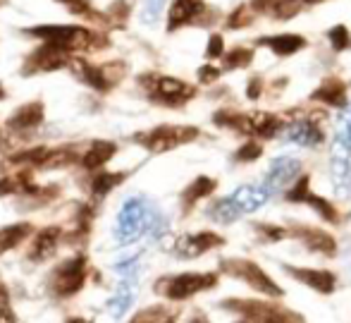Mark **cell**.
I'll use <instances>...</instances> for the list:
<instances>
[{
	"instance_id": "obj_1",
	"label": "cell",
	"mask_w": 351,
	"mask_h": 323,
	"mask_svg": "<svg viewBox=\"0 0 351 323\" xmlns=\"http://www.w3.org/2000/svg\"><path fill=\"white\" fill-rule=\"evenodd\" d=\"M333 180L339 196L351 192V118L344 120L333 144Z\"/></svg>"
},
{
	"instance_id": "obj_2",
	"label": "cell",
	"mask_w": 351,
	"mask_h": 323,
	"mask_svg": "<svg viewBox=\"0 0 351 323\" xmlns=\"http://www.w3.org/2000/svg\"><path fill=\"white\" fill-rule=\"evenodd\" d=\"M155 216L148 214V204L141 199H131L129 204H125L120 214V220H117V242L120 244H129L134 242L136 237H141L144 230L151 228V220Z\"/></svg>"
},
{
	"instance_id": "obj_3",
	"label": "cell",
	"mask_w": 351,
	"mask_h": 323,
	"mask_svg": "<svg viewBox=\"0 0 351 323\" xmlns=\"http://www.w3.org/2000/svg\"><path fill=\"white\" fill-rule=\"evenodd\" d=\"M218 283V278L213 273H182V276L163 278L158 283V292L170 300H187V297L203 292L208 287H213Z\"/></svg>"
},
{
	"instance_id": "obj_4",
	"label": "cell",
	"mask_w": 351,
	"mask_h": 323,
	"mask_svg": "<svg viewBox=\"0 0 351 323\" xmlns=\"http://www.w3.org/2000/svg\"><path fill=\"white\" fill-rule=\"evenodd\" d=\"M225 309L237 311L246 321H301V316L289 314V309H282V307H275L270 302L258 300H230L225 302Z\"/></svg>"
},
{
	"instance_id": "obj_5",
	"label": "cell",
	"mask_w": 351,
	"mask_h": 323,
	"mask_svg": "<svg viewBox=\"0 0 351 323\" xmlns=\"http://www.w3.org/2000/svg\"><path fill=\"white\" fill-rule=\"evenodd\" d=\"M222 268H225L230 276L234 278H242V281H246L248 285L253 287V290L263 292V295L268 297H282V287L277 285L275 281H270V278L265 276V271H263L261 266H256L253 261H242V259H230V261L222 263Z\"/></svg>"
},
{
	"instance_id": "obj_6",
	"label": "cell",
	"mask_w": 351,
	"mask_h": 323,
	"mask_svg": "<svg viewBox=\"0 0 351 323\" xmlns=\"http://www.w3.org/2000/svg\"><path fill=\"white\" fill-rule=\"evenodd\" d=\"M198 137L196 127H158L146 134H139V144H144L151 151H170V148L187 144Z\"/></svg>"
},
{
	"instance_id": "obj_7",
	"label": "cell",
	"mask_w": 351,
	"mask_h": 323,
	"mask_svg": "<svg viewBox=\"0 0 351 323\" xmlns=\"http://www.w3.org/2000/svg\"><path fill=\"white\" fill-rule=\"evenodd\" d=\"M299 172H301V163L296 161V158L280 156V158L272 161L265 180H263V187H265L270 194L272 192H282V190H287L296 177H299Z\"/></svg>"
},
{
	"instance_id": "obj_8",
	"label": "cell",
	"mask_w": 351,
	"mask_h": 323,
	"mask_svg": "<svg viewBox=\"0 0 351 323\" xmlns=\"http://www.w3.org/2000/svg\"><path fill=\"white\" fill-rule=\"evenodd\" d=\"M285 137H287V142H294V144H299V146L313 148V146H320V144H323V129L318 127V122L296 118L285 127Z\"/></svg>"
},
{
	"instance_id": "obj_9",
	"label": "cell",
	"mask_w": 351,
	"mask_h": 323,
	"mask_svg": "<svg viewBox=\"0 0 351 323\" xmlns=\"http://www.w3.org/2000/svg\"><path fill=\"white\" fill-rule=\"evenodd\" d=\"M84 257H75L70 259V261H65L60 268H57V285L55 290L60 292V295H75L77 290L81 287V283H84Z\"/></svg>"
},
{
	"instance_id": "obj_10",
	"label": "cell",
	"mask_w": 351,
	"mask_h": 323,
	"mask_svg": "<svg viewBox=\"0 0 351 323\" xmlns=\"http://www.w3.org/2000/svg\"><path fill=\"white\" fill-rule=\"evenodd\" d=\"M285 271L291 278L301 281L304 285H309L311 290L320 292V295H330L337 285V278L330 271H313V268H294V266H285Z\"/></svg>"
},
{
	"instance_id": "obj_11",
	"label": "cell",
	"mask_w": 351,
	"mask_h": 323,
	"mask_svg": "<svg viewBox=\"0 0 351 323\" xmlns=\"http://www.w3.org/2000/svg\"><path fill=\"white\" fill-rule=\"evenodd\" d=\"M220 244H225V240L218 237V235L213 233H198V235H184L182 240L177 242V254L179 257H198V254L208 252V249L213 247H220Z\"/></svg>"
},
{
	"instance_id": "obj_12",
	"label": "cell",
	"mask_w": 351,
	"mask_h": 323,
	"mask_svg": "<svg viewBox=\"0 0 351 323\" xmlns=\"http://www.w3.org/2000/svg\"><path fill=\"white\" fill-rule=\"evenodd\" d=\"M268 196H270V192H268L265 187L246 185V187H239L230 199H232V204L239 209V214H253V211H258L263 204H265Z\"/></svg>"
},
{
	"instance_id": "obj_13",
	"label": "cell",
	"mask_w": 351,
	"mask_h": 323,
	"mask_svg": "<svg viewBox=\"0 0 351 323\" xmlns=\"http://www.w3.org/2000/svg\"><path fill=\"white\" fill-rule=\"evenodd\" d=\"M153 96L155 99H163V101H184V99H192L194 89L189 84H184L182 79H172V77H160L155 79L153 84Z\"/></svg>"
},
{
	"instance_id": "obj_14",
	"label": "cell",
	"mask_w": 351,
	"mask_h": 323,
	"mask_svg": "<svg viewBox=\"0 0 351 323\" xmlns=\"http://www.w3.org/2000/svg\"><path fill=\"white\" fill-rule=\"evenodd\" d=\"M311 101H315V103H328V105H337V108H344V105H347V89H344V84L339 79L330 77V79H325L323 84H320L318 89L313 91Z\"/></svg>"
},
{
	"instance_id": "obj_15",
	"label": "cell",
	"mask_w": 351,
	"mask_h": 323,
	"mask_svg": "<svg viewBox=\"0 0 351 323\" xmlns=\"http://www.w3.org/2000/svg\"><path fill=\"white\" fill-rule=\"evenodd\" d=\"M301 233L299 237L304 240V244L311 249V252H318V254H325V257H333L337 252V244H335L333 235H328L325 230H315V228H301L296 230Z\"/></svg>"
},
{
	"instance_id": "obj_16",
	"label": "cell",
	"mask_w": 351,
	"mask_h": 323,
	"mask_svg": "<svg viewBox=\"0 0 351 323\" xmlns=\"http://www.w3.org/2000/svg\"><path fill=\"white\" fill-rule=\"evenodd\" d=\"M261 46H268L270 51H275L277 55H294L296 51L306 46V38L299 34H277V36L261 38Z\"/></svg>"
},
{
	"instance_id": "obj_17",
	"label": "cell",
	"mask_w": 351,
	"mask_h": 323,
	"mask_svg": "<svg viewBox=\"0 0 351 323\" xmlns=\"http://www.w3.org/2000/svg\"><path fill=\"white\" fill-rule=\"evenodd\" d=\"M201 12H203V5L198 0H174L172 10H170V29L192 22Z\"/></svg>"
},
{
	"instance_id": "obj_18",
	"label": "cell",
	"mask_w": 351,
	"mask_h": 323,
	"mask_svg": "<svg viewBox=\"0 0 351 323\" xmlns=\"http://www.w3.org/2000/svg\"><path fill=\"white\" fill-rule=\"evenodd\" d=\"M213 190H216V180H211V177H196V180H194L192 185H189L187 190H184V194H182L184 209L194 206L198 199H203V196L211 194Z\"/></svg>"
},
{
	"instance_id": "obj_19",
	"label": "cell",
	"mask_w": 351,
	"mask_h": 323,
	"mask_svg": "<svg viewBox=\"0 0 351 323\" xmlns=\"http://www.w3.org/2000/svg\"><path fill=\"white\" fill-rule=\"evenodd\" d=\"M43 120V105L41 103H29L24 108H19L17 113L10 118V127H34Z\"/></svg>"
},
{
	"instance_id": "obj_20",
	"label": "cell",
	"mask_w": 351,
	"mask_h": 323,
	"mask_svg": "<svg viewBox=\"0 0 351 323\" xmlns=\"http://www.w3.org/2000/svg\"><path fill=\"white\" fill-rule=\"evenodd\" d=\"M113 153H115V144H110V142H99V144H94V148H91L89 153L84 156V168H99V166H103L105 161H110L113 158Z\"/></svg>"
},
{
	"instance_id": "obj_21",
	"label": "cell",
	"mask_w": 351,
	"mask_h": 323,
	"mask_svg": "<svg viewBox=\"0 0 351 323\" xmlns=\"http://www.w3.org/2000/svg\"><path fill=\"white\" fill-rule=\"evenodd\" d=\"M55 244H57V230L51 228V230H43L41 235L36 237L34 242V249H31V259H46L55 252Z\"/></svg>"
},
{
	"instance_id": "obj_22",
	"label": "cell",
	"mask_w": 351,
	"mask_h": 323,
	"mask_svg": "<svg viewBox=\"0 0 351 323\" xmlns=\"http://www.w3.org/2000/svg\"><path fill=\"white\" fill-rule=\"evenodd\" d=\"M239 209L232 204V199L227 196V199H218L216 204L211 206V218L218 220V223L227 225V223H234V220L239 218Z\"/></svg>"
},
{
	"instance_id": "obj_23",
	"label": "cell",
	"mask_w": 351,
	"mask_h": 323,
	"mask_svg": "<svg viewBox=\"0 0 351 323\" xmlns=\"http://www.w3.org/2000/svg\"><path fill=\"white\" fill-rule=\"evenodd\" d=\"M31 230V225L22 223V225H10V228L0 230V254L8 252V249H12L14 244H19L24 240V235Z\"/></svg>"
},
{
	"instance_id": "obj_24",
	"label": "cell",
	"mask_w": 351,
	"mask_h": 323,
	"mask_svg": "<svg viewBox=\"0 0 351 323\" xmlns=\"http://www.w3.org/2000/svg\"><path fill=\"white\" fill-rule=\"evenodd\" d=\"M304 204H309L311 209H315V211H318V216H323V218L330 220V223H337V220H339L337 209H335L330 201H325L323 196H315L313 192H309V196L304 199Z\"/></svg>"
},
{
	"instance_id": "obj_25",
	"label": "cell",
	"mask_w": 351,
	"mask_h": 323,
	"mask_svg": "<svg viewBox=\"0 0 351 323\" xmlns=\"http://www.w3.org/2000/svg\"><path fill=\"white\" fill-rule=\"evenodd\" d=\"M222 60H225V67L227 70H237V67H246L248 62L253 60V51L251 48H232L230 53H227L225 57H222Z\"/></svg>"
},
{
	"instance_id": "obj_26",
	"label": "cell",
	"mask_w": 351,
	"mask_h": 323,
	"mask_svg": "<svg viewBox=\"0 0 351 323\" xmlns=\"http://www.w3.org/2000/svg\"><path fill=\"white\" fill-rule=\"evenodd\" d=\"M253 17H256V10H253L251 5H242V8H237L230 14V19H227V27H230V29L248 27V24L253 22Z\"/></svg>"
},
{
	"instance_id": "obj_27",
	"label": "cell",
	"mask_w": 351,
	"mask_h": 323,
	"mask_svg": "<svg viewBox=\"0 0 351 323\" xmlns=\"http://www.w3.org/2000/svg\"><path fill=\"white\" fill-rule=\"evenodd\" d=\"M328 38H330V43H333L335 51H347V48L351 46V34L344 24H337V27L330 29Z\"/></svg>"
},
{
	"instance_id": "obj_28",
	"label": "cell",
	"mask_w": 351,
	"mask_h": 323,
	"mask_svg": "<svg viewBox=\"0 0 351 323\" xmlns=\"http://www.w3.org/2000/svg\"><path fill=\"white\" fill-rule=\"evenodd\" d=\"M120 182H122V175H110V172H105V175H99L94 180V194L101 199V196H105L115 185H120Z\"/></svg>"
},
{
	"instance_id": "obj_29",
	"label": "cell",
	"mask_w": 351,
	"mask_h": 323,
	"mask_svg": "<svg viewBox=\"0 0 351 323\" xmlns=\"http://www.w3.org/2000/svg\"><path fill=\"white\" fill-rule=\"evenodd\" d=\"M291 185H294V187H291V190L287 192V199H289V201H304L306 196H309V192H311V180H309L306 175H304V177H296V180L291 182Z\"/></svg>"
},
{
	"instance_id": "obj_30",
	"label": "cell",
	"mask_w": 351,
	"mask_h": 323,
	"mask_svg": "<svg viewBox=\"0 0 351 323\" xmlns=\"http://www.w3.org/2000/svg\"><path fill=\"white\" fill-rule=\"evenodd\" d=\"M253 228H256V233L261 235L263 240H268V242H280V240L287 237V230L280 228V225L261 223V225H253Z\"/></svg>"
},
{
	"instance_id": "obj_31",
	"label": "cell",
	"mask_w": 351,
	"mask_h": 323,
	"mask_svg": "<svg viewBox=\"0 0 351 323\" xmlns=\"http://www.w3.org/2000/svg\"><path fill=\"white\" fill-rule=\"evenodd\" d=\"M163 5H165V0H146L141 19H144L146 24H155L160 17V12H163Z\"/></svg>"
},
{
	"instance_id": "obj_32",
	"label": "cell",
	"mask_w": 351,
	"mask_h": 323,
	"mask_svg": "<svg viewBox=\"0 0 351 323\" xmlns=\"http://www.w3.org/2000/svg\"><path fill=\"white\" fill-rule=\"evenodd\" d=\"M261 153H263V146L256 142V139H248L246 144H244L242 148L237 151V161H256V158H261Z\"/></svg>"
},
{
	"instance_id": "obj_33",
	"label": "cell",
	"mask_w": 351,
	"mask_h": 323,
	"mask_svg": "<svg viewBox=\"0 0 351 323\" xmlns=\"http://www.w3.org/2000/svg\"><path fill=\"white\" fill-rule=\"evenodd\" d=\"M0 319L14 321L12 307H10V297H8V290H5L3 285H0Z\"/></svg>"
},
{
	"instance_id": "obj_34",
	"label": "cell",
	"mask_w": 351,
	"mask_h": 323,
	"mask_svg": "<svg viewBox=\"0 0 351 323\" xmlns=\"http://www.w3.org/2000/svg\"><path fill=\"white\" fill-rule=\"evenodd\" d=\"M222 51H225V46H222V36H220V34H213L211 43H208L206 55L208 57H222Z\"/></svg>"
},
{
	"instance_id": "obj_35",
	"label": "cell",
	"mask_w": 351,
	"mask_h": 323,
	"mask_svg": "<svg viewBox=\"0 0 351 323\" xmlns=\"http://www.w3.org/2000/svg\"><path fill=\"white\" fill-rule=\"evenodd\" d=\"M218 77H220V70L213 65H203L201 70H198V79L206 81V84H211V81H216Z\"/></svg>"
},
{
	"instance_id": "obj_36",
	"label": "cell",
	"mask_w": 351,
	"mask_h": 323,
	"mask_svg": "<svg viewBox=\"0 0 351 323\" xmlns=\"http://www.w3.org/2000/svg\"><path fill=\"white\" fill-rule=\"evenodd\" d=\"M261 91H263V79H261V77H253V79L248 81L246 96H248V99H258V96H261Z\"/></svg>"
},
{
	"instance_id": "obj_37",
	"label": "cell",
	"mask_w": 351,
	"mask_h": 323,
	"mask_svg": "<svg viewBox=\"0 0 351 323\" xmlns=\"http://www.w3.org/2000/svg\"><path fill=\"white\" fill-rule=\"evenodd\" d=\"M62 5H67L70 10H75V12H86L89 10V3L86 0H60Z\"/></svg>"
}]
</instances>
